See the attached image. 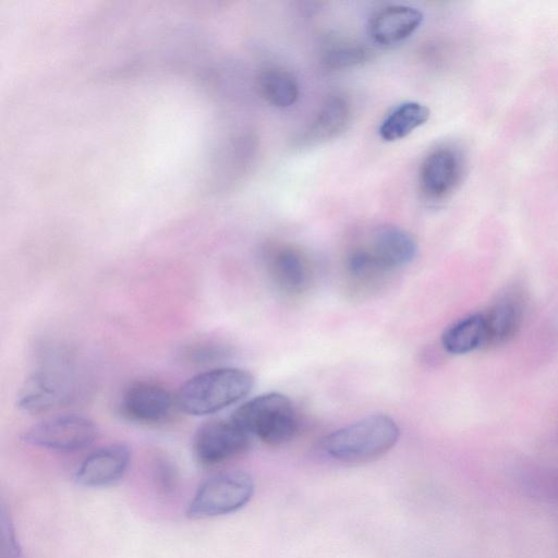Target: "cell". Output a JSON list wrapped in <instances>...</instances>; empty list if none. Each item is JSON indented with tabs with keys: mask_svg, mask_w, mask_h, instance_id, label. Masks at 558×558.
I'll list each match as a JSON object with an SVG mask.
<instances>
[{
	"mask_svg": "<svg viewBox=\"0 0 558 558\" xmlns=\"http://www.w3.org/2000/svg\"><path fill=\"white\" fill-rule=\"evenodd\" d=\"M254 377L238 367H217L189 378L179 389L178 409L190 415L219 412L243 399L253 388Z\"/></svg>",
	"mask_w": 558,
	"mask_h": 558,
	"instance_id": "1",
	"label": "cell"
},
{
	"mask_svg": "<svg viewBox=\"0 0 558 558\" xmlns=\"http://www.w3.org/2000/svg\"><path fill=\"white\" fill-rule=\"evenodd\" d=\"M399 435V426L390 416L373 414L330 433L322 448L337 461L365 462L388 452Z\"/></svg>",
	"mask_w": 558,
	"mask_h": 558,
	"instance_id": "2",
	"label": "cell"
},
{
	"mask_svg": "<svg viewBox=\"0 0 558 558\" xmlns=\"http://www.w3.org/2000/svg\"><path fill=\"white\" fill-rule=\"evenodd\" d=\"M231 418L247 434L271 446L288 442L299 428L293 403L279 392L264 393L246 401Z\"/></svg>",
	"mask_w": 558,
	"mask_h": 558,
	"instance_id": "3",
	"label": "cell"
},
{
	"mask_svg": "<svg viewBox=\"0 0 558 558\" xmlns=\"http://www.w3.org/2000/svg\"><path fill=\"white\" fill-rule=\"evenodd\" d=\"M254 494V482L243 471L216 474L201 484L190 501L186 515L206 519L225 515L244 507Z\"/></svg>",
	"mask_w": 558,
	"mask_h": 558,
	"instance_id": "4",
	"label": "cell"
},
{
	"mask_svg": "<svg viewBox=\"0 0 558 558\" xmlns=\"http://www.w3.org/2000/svg\"><path fill=\"white\" fill-rule=\"evenodd\" d=\"M97 436L96 425L88 417L66 414L38 422L23 434L24 442L53 451L71 452L89 446Z\"/></svg>",
	"mask_w": 558,
	"mask_h": 558,
	"instance_id": "5",
	"label": "cell"
},
{
	"mask_svg": "<svg viewBox=\"0 0 558 558\" xmlns=\"http://www.w3.org/2000/svg\"><path fill=\"white\" fill-rule=\"evenodd\" d=\"M266 272L275 288L287 296L305 293L314 279V266L310 256L290 243H272L264 251Z\"/></svg>",
	"mask_w": 558,
	"mask_h": 558,
	"instance_id": "6",
	"label": "cell"
},
{
	"mask_svg": "<svg viewBox=\"0 0 558 558\" xmlns=\"http://www.w3.org/2000/svg\"><path fill=\"white\" fill-rule=\"evenodd\" d=\"M251 435L232 418L211 420L198 427L193 438V454L203 466H215L243 453Z\"/></svg>",
	"mask_w": 558,
	"mask_h": 558,
	"instance_id": "7",
	"label": "cell"
},
{
	"mask_svg": "<svg viewBox=\"0 0 558 558\" xmlns=\"http://www.w3.org/2000/svg\"><path fill=\"white\" fill-rule=\"evenodd\" d=\"M74 397V384L64 366L47 365L31 374L19 395L17 407L27 413H40L68 403Z\"/></svg>",
	"mask_w": 558,
	"mask_h": 558,
	"instance_id": "8",
	"label": "cell"
},
{
	"mask_svg": "<svg viewBox=\"0 0 558 558\" xmlns=\"http://www.w3.org/2000/svg\"><path fill=\"white\" fill-rule=\"evenodd\" d=\"M177 399L165 386L151 380H138L124 390L120 409L122 415L134 423L158 425L173 413Z\"/></svg>",
	"mask_w": 558,
	"mask_h": 558,
	"instance_id": "9",
	"label": "cell"
},
{
	"mask_svg": "<svg viewBox=\"0 0 558 558\" xmlns=\"http://www.w3.org/2000/svg\"><path fill=\"white\" fill-rule=\"evenodd\" d=\"M462 175V160L450 147L432 150L422 161L418 185L425 198L440 201L449 196Z\"/></svg>",
	"mask_w": 558,
	"mask_h": 558,
	"instance_id": "10",
	"label": "cell"
},
{
	"mask_svg": "<svg viewBox=\"0 0 558 558\" xmlns=\"http://www.w3.org/2000/svg\"><path fill=\"white\" fill-rule=\"evenodd\" d=\"M362 244L387 275L410 264L417 253L413 234L392 225L377 226Z\"/></svg>",
	"mask_w": 558,
	"mask_h": 558,
	"instance_id": "11",
	"label": "cell"
},
{
	"mask_svg": "<svg viewBox=\"0 0 558 558\" xmlns=\"http://www.w3.org/2000/svg\"><path fill=\"white\" fill-rule=\"evenodd\" d=\"M422 21L423 14L417 9L389 4L371 15L367 32L376 44L391 46L409 38L420 27Z\"/></svg>",
	"mask_w": 558,
	"mask_h": 558,
	"instance_id": "12",
	"label": "cell"
},
{
	"mask_svg": "<svg viewBox=\"0 0 558 558\" xmlns=\"http://www.w3.org/2000/svg\"><path fill=\"white\" fill-rule=\"evenodd\" d=\"M130 459V450L124 445L117 444L99 448L81 463L76 472V481L86 487L110 485L123 476Z\"/></svg>",
	"mask_w": 558,
	"mask_h": 558,
	"instance_id": "13",
	"label": "cell"
},
{
	"mask_svg": "<svg viewBox=\"0 0 558 558\" xmlns=\"http://www.w3.org/2000/svg\"><path fill=\"white\" fill-rule=\"evenodd\" d=\"M525 312L522 293L517 289L507 290L485 312L487 343L498 345L511 340L521 328Z\"/></svg>",
	"mask_w": 558,
	"mask_h": 558,
	"instance_id": "14",
	"label": "cell"
},
{
	"mask_svg": "<svg viewBox=\"0 0 558 558\" xmlns=\"http://www.w3.org/2000/svg\"><path fill=\"white\" fill-rule=\"evenodd\" d=\"M351 105L340 95L329 96L306 131L310 142H325L341 135L351 121Z\"/></svg>",
	"mask_w": 558,
	"mask_h": 558,
	"instance_id": "15",
	"label": "cell"
},
{
	"mask_svg": "<svg viewBox=\"0 0 558 558\" xmlns=\"http://www.w3.org/2000/svg\"><path fill=\"white\" fill-rule=\"evenodd\" d=\"M486 343L487 331L482 312L456 320L441 335V344L451 354L470 353Z\"/></svg>",
	"mask_w": 558,
	"mask_h": 558,
	"instance_id": "16",
	"label": "cell"
},
{
	"mask_svg": "<svg viewBox=\"0 0 558 558\" xmlns=\"http://www.w3.org/2000/svg\"><path fill=\"white\" fill-rule=\"evenodd\" d=\"M514 483L529 498L558 506V468L524 465L515 471Z\"/></svg>",
	"mask_w": 558,
	"mask_h": 558,
	"instance_id": "17",
	"label": "cell"
},
{
	"mask_svg": "<svg viewBox=\"0 0 558 558\" xmlns=\"http://www.w3.org/2000/svg\"><path fill=\"white\" fill-rule=\"evenodd\" d=\"M429 109L417 101H407L396 107L381 122L379 135L386 142L407 137L429 119Z\"/></svg>",
	"mask_w": 558,
	"mask_h": 558,
	"instance_id": "18",
	"label": "cell"
},
{
	"mask_svg": "<svg viewBox=\"0 0 558 558\" xmlns=\"http://www.w3.org/2000/svg\"><path fill=\"white\" fill-rule=\"evenodd\" d=\"M262 97L271 106L288 108L299 97V84L294 75L282 68H268L257 78Z\"/></svg>",
	"mask_w": 558,
	"mask_h": 558,
	"instance_id": "19",
	"label": "cell"
},
{
	"mask_svg": "<svg viewBox=\"0 0 558 558\" xmlns=\"http://www.w3.org/2000/svg\"><path fill=\"white\" fill-rule=\"evenodd\" d=\"M371 58L372 50L365 45L342 38L327 44L322 52V63L330 70H342L361 65Z\"/></svg>",
	"mask_w": 558,
	"mask_h": 558,
	"instance_id": "20",
	"label": "cell"
},
{
	"mask_svg": "<svg viewBox=\"0 0 558 558\" xmlns=\"http://www.w3.org/2000/svg\"><path fill=\"white\" fill-rule=\"evenodd\" d=\"M1 535H2V558H19L20 545L16 541L14 526L5 507L0 511Z\"/></svg>",
	"mask_w": 558,
	"mask_h": 558,
	"instance_id": "21",
	"label": "cell"
},
{
	"mask_svg": "<svg viewBox=\"0 0 558 558\" xmlns=\"http://www.w3.org/2000/svg\"><path fill=\"white\" fill-rule=\"evenodd\" d=\"M227 353L226 349L219 344L198 343L189 348L186 357L193 363H210L220 360Z\"/></svg>",
	"mask_w": 558,
	"mask_h": 558,
	"instance_id": "22",
	"label": "cell"
},
{
	"mask_svg": "<svg viewBox=\"0 0 558 558\" xmlns=\"http://www.w3.org/2000/svg\"><path fill=\"white\" fill-rule=\"evenodd\" d=\"M157 470L158 481L161 484V487L165 490L171 489L175 481V476L173 473L174 470L172 469V466L169 463H165V461H162V463L158 466Z\"/></svg>",
	"mask_w": 558,
	"mask_h": 558,
	"instance_id": "23",
	"label": "cell"
}]
</instances>
